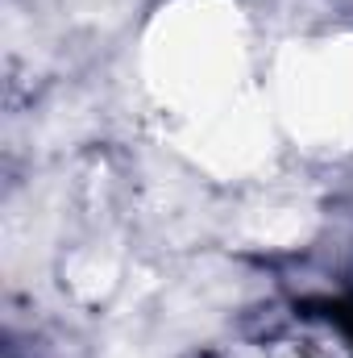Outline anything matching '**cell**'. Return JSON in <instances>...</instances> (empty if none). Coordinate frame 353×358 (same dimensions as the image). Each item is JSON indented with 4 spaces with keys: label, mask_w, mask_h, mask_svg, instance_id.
<instances>
[{
    "label": "cell",
    "mask_w": 353,
    "mask_h": 358,
    "mask_svg": "<svg viewBox=\"0 0 353 358\" xmlns=\"http://www.w3.org/2000/svg\"><path fill=\"white\" fill-rule=\"evenodd\" d=\"M316 229V208L308 200H295V196H274L254 204L246 217H241V238L250 246H274V250H287V246H299L308 242Z\"/></svg>",
    "instance_id": "4"
},
{
    "label": "cell",
    "mask_w": 353,
    "mask_h": 358,
    "mask_svg": "<svg viewBox=\"0 0 353 358\" xmlns=\"http://www.w3.org/2000/svg\"><path fill=\"white\" fill-rule=\"evenodd\" d=\"M175 138L204 171L220 179L246 176V171L262 167L270 155V121H266V108L254 92L204 121L179 125Z\"/></svg>",
    "instance_id": "3"
},
{
    "label": "cell",
    "mask_w": 353,
    "mask_h": 358,
    "mask_svg": "<svg viewBox=\"0 0 353 358\" xmlns=\"http://www.w3.org/2000/svg\"><path fill=\"white\" fill-rule=\"evenodd\" d=\"M146 84L179 125L250 96L237 0H171L146 34Z\"/></svg>",
    "instance_id": "1"
},
{
    "label": "cell",
    "mask_w": 353,
    "mask_h": 358,
    "mask_svg": "<svg viewBox=\"0 0 353 358\" xmlns=\"http://www.w3.org/2000/svg\"><path fill=\"white\" fill-rule=\"evenodd\" d=\"M274 113L312 155L353 150V38L291 42L274 63Z\"/></svg>",
    "instance_id": "2"
},
{
    "label": "cell",
    "mask_w": 353,
    "mask_h": 358,
    "mask_svg": "<svg viewBox=\"0 0 353 358\" xmlns=\"http://www.w3.org/2000/svg\"><path fill=\"white\" fill-rule=\"evenodd\" d=\"M67 283L80 300H100L117 283V255L108 250H80L67 267Z\"/></svg>",
    "instance_id": "5"
}]
</instances>
